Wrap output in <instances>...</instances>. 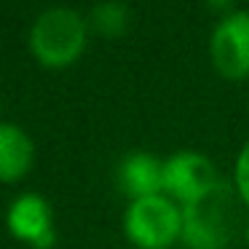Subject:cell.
I'll return each instance as SVG.
<instances>
[{
	"mask_svg": "<svg viewBox=\"0 0 249 249\" xmlns=\"http://www.w3.org/2000/svg\"><path fill=\"white\" fill-rule=\"evenodd\" d=\"M238 193L220 179L212 190L182 206V241L188 249H228L238 228Z\"/></svg>",
	"mask_w": 249,
	"mask_h": 249,
	"instance_id": "7a4b0ae2",
	"label": "cell"
},
{
	"mask_svg": "<svg viewBox=\"0 0 249 249\" xmlns=\"http://www.w3.org/2000/svg\"><path fill=\"white\" fill-rule=\"evenodd\" d=\"M233 188H236L238 198L249 209V140L241 145L236 156V166H233Z\"/></svg>",
	"mask_w": 249,
	"mask_h": 249,
	"instance_id": "30bf717a",
	"label": "cell"
},
{
	"mask_svg": "<svg viewBox=\"0 0 249 249\" xmlns=\"http://www.w3.org/2000/svg\"><path fill=\"white\" fill-rule=\"evenodd\" d=\"M6 228L11 238L22 241L30 249H54L56 244V225L54 209L49 198L35 190L19 193L6 209Z\"/></svg>",
	"mask_w": 249,
	"mask_h": 249,
	"instance_id": "8992f818",
	"label": "cell"
},
{
	"mask_svg": "<svg viewBox=\"0 0 249 249\" xmlns=\"http://www.w3.org/2000/svg\"><path fill=\"white\" fill-rule=\"evenodd\" d=\"M206 8H209L212 14H217V17H228V14L238 11L236 8V0H206Z\"/></svg>",
	"mask_w": 249,
	"mask_h": 249,
	"instance_id": "8fae6325",
	"label": "cell"
},
{
	"mask_svg": "<svg viewBox=\"0 0 249 249\" xmlns=\"http://www.w3.org/2000/svg\"><path fill=\"white\" fill-rule=\"evenodd\" d=\"M89 30L99 38H121L131 24V11L124 0H99L89 14Z\"/></svg>",
	"mask_w": 249,
	"mask_h": 249,
	"instance_id": "9c48e42d",
	"label": "cell"
},
{
	"mask_svg": "<svg viewBox=\"0 0 249 249\" xmlns=\"http://www.w3.org/2000/svg\"><path fill=\"white\" fill-rule=\"evenodd\" d=\"M35 166V142L19 124L0 121V185H17Z\"/></svg>",
	"mask_w": 249,
	"mask_h": 249,
	"instance_id": "ba28073f",
	"label": "cell"
},
{
	"mask_svg": "<svg viewBox=\"0 0 249 249\" xmlns=\"http://www.w3.org/2000/svg\"><path fill=\"white\" fill-rule=\"evenodd\" d=\"M89 19L70 6H49L35 17L27 33V51L46 70H65L89 46Z\"/></svg>",
	"mask_w": 249,
	"mask_h": 249,
	"instance_id": "6da1fadb",
	"label": "cell"
},
{
	"mask_svg": "<svg viewBox=\"0 0 249 249\" xmlns=\"http://www.w3.org/2000/svg\"><path fill=\"white\" fill-rule=\"evenodd\" d=\"M209 59L225 81H249V11L217 19L209 35Z\"/></svg>",
	"mask_w": 249,
	"mask_h": 249,
	"instance_id": "277c9868",
	"label": "cell"
},
{
	"mask_svg": "<svg viewBox=\"0 0 249 249\" xmlns=\"http://www.w3.org/2000/svg\"><path fill=\"white\" fill-rule=\"evenodd\" d=\"M124 233L137 249H172L182 238V206L163 193L129 201Z\"/></svg>",
	"mask_w": 249,
	"mask_h": 249,
	"instance_id": "3957f363",
	"label": "cell"
},
{
	"mask_svg": "<svg viewBox=\"0 0 249 249\" xmlns=\"http://www.w3.org/2000/svg\"><path fill=\"white\" fill-rule=\"evenodd\" d=\"M217 166L209 156L198 150H177L163 158V196L177 201L179 206L196 201L220 182Z\"/></svg>",
	"mask_w": 249,
	"mask_h": 249,
	"instance_id": "5b68a950",
	"label": "cell"
},
{
	"mask_svg": "<svg viewBox=\"0 0 249 249\" xmlns=\"http://www.w3.org/2000/svg\"><path fill=\"white\" fill-rule=\"evenodd\" d=\"M118 188L129 196V201L147 198L163 193V158L147 150H131L118 163Z\"/></svg>",
	"mask_w": 249,
	"mask_h": 249,
	"instance_id": "52a82bcc",
	"label": "cell"
},
{
	"mask_svg": "<svg viewBox=\"0 0 249 249\" xmlns=\"http://www.w3.org/2000/svg\"><path fill=\"white\" fill-rule=\"evenodd\" d=\"M244 238H247V244H249V222L244 225Z\"/></svg>",
	"mask_w": 249,
	"mask_h": 249,
	"instance_id": "7c38bea8",
	"label": "cell"
}]
</instances>
